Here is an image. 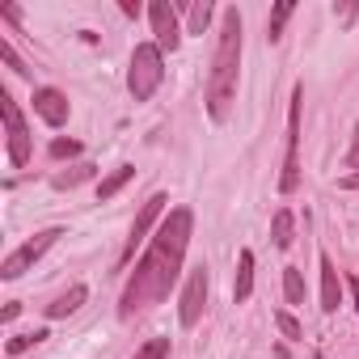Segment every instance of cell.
I'll return each instance as SVG.
<instances>
[{"mask_svg":"<svg viewBox=\"0 0 359 359\" xmlns=\"http://www.w3.org/2000/svg\"><path fill=\"white\" fill-rule=\"evenodd\" d=\"M165 81V51L156 43H140L131 51V68H127V89L135 102H148Z\"/></svg>","mask_w":359,"mask_h":359,"instance_id":"obj_3","label":"cell"},{"mask_svg":"<svg viewBox=\"0 0 359 359\" xmlns=\"http://www.w3.org/2000/svg\"><path fill=\"white\" fill-rule=\"evenodd\" d=\"M346 287H351V300H355V309H359V279L351 275V279H346Z\"/></svg>","mask_w":359,"mask_h":359,"instance_id":"obj_28","label":"cell"},{"mask_svg":"<svg viewBox=\"0 0 359 359\" xmlns=\"http://www.w3.org/2000/svg\"><path fill=\"white\" fill-rule=\"evenodd\" d=\"M237 68H241V13L237 9H224L220 39H216V55H212V72H208V114L216 123H224L229 110H233Z\"/></svg>","mask_w":359,"mask_h":359,"instance_id":"obj_2","label":"cell"},{"mask_svg":"<svg viewBox=\"0 0 359 359\" xmlns=\"http://www.w3.org/2000/svg\"><path fill=\"white\" fill-rule=\"evenodd\" d=\"M208 22H212V5H208V0H203V5H191V34H203Z\"/></svg>","mask_w":359,"mask_h":359,"instance_id":"obj_20","label":"cell"},{"mask_svg":"<svg viewBox=\"0 0 359 359\" xmlns=\"http://www.w3.org/2000/svg\"><path fill=\"white\" fill-rule=\"evenodd\" d=\"M191 233H195V212L191 208H173L161 220L152 245L144 250V258L135 262V271H131V279L123 287V300H118V317L123 321L148 313L152 304H161L169 296V287L177 283V271H182V262H187Z\"/></svg>","mask_w":359,"mask_h":359,"instance_id":"obj_1","label":"cell"},{"mask_svg":"<svg viewBox=\"0 0 359 359\" xmlns=\"http://www.w3.org/2000/svg\"><path fill=\"white\" fill-rule=\"evenodd\" d=\"M60 237H64V229H43V233H34L30 241H22L5 262H0V279H22V275H26V271H30V266H34L55 241H60Z\"/></svg>","mask_w":359,"mask_h":359,"instance_id":"obj_5","label":"cell"},{"mask_svg":"<svg viewBox=\"0 0 359 359\" xmlns=\"http://www.w3.org/2000/svg\"><path fill=\"white\" fill-rule=\"evenodd\" d=\"M47 338H51L47 330H34V334H18V338H9V346H5V351H9V355H22V351H30V346L47 342Z\"/></svg>","mask_w":359,"mask_h":359,"instance_id":"obj_18","label":"cell"},{"mask_svg":"<svg viewBox=\"0 0 359 359\" xmlns=\"http://www.w3.org/2000/svg\"><path fill=\"white\" fill-rule=\"evenodd\" d=\"M254 296V250H241L237 258V279H233V300L245 304Z\"/></svg>","mask_w":359,"mask_h":359,"instance_id":"obj_12","label":"cell"},{"mask_svg":"<svg viewBox=\"0 0 359 359\" xmlns=\"http://www.w3.org/2000/svg\"><path fill=\"white\" fill-rule=\"evenodd\" d=\"M165 195H152L144 208H140V216H135V224H131V237H127V245H123V254H118V266H131V258H135V250L144 245V237H148V229L161 220V212H165Z\"/></svg>","mask_w":359,"mask_h":359,"instance_id":"obj_8","label":"cell"},{"mask_svg":"<svg viewBox=\"0 0 359 359\" xmlns=\"http://www.w3.org/2000/svg\"><path fill=\"white\" fill-rule=\"evenodd\" d=\"M334 13H338L342 22H351V18H355V5H334Z\"/></svg>","mask_w":359,"mask_h":359,"instance_id":"obj_26","label":"cell"},{"mask_svg":"<svg viewBox=\"0 0 359 359\" xmlns=\"http://www.w3.org/2000/svg\"><path fill=\"white\" fill-rule=\"evenodd\" d=\"M342 304V283H338V266L330 262V254H321V309L338 313Z\"/></svg>","mask_w":359,"mask_h":359,"instance_id":"obj_11","label":"cell"},{"mask_svg":"<svg viewBox=\"0 0 359 359\" xmlns=\"http://www.w3.org/2000/svg\"><path fill=\"white\" fill-rule=\"evenodd\" d=\"M118 9H123L127 18H140V5H135V0H123V5H118Z\"/></svg>","mask_w":359,"mask_h":359,"instance_id":"obj_27","label":"cell"},{"mask_svg":"<svg viewBox=\"0 0 359 359\" xmlns=\"http://www.w3.org/2000/svg\"><path fill=\"white\" fill-rule=\"evenodd\" d=\"M0 118H5V135H9V161L26 165L30 161V127H26L22 110L9 93H0Z\"/></svg>","mask_w":359,"mask_h":359,"instance_id":"obj_6","label":"cell"},{"mask_svg":"<svg viewBox=\"0 0 359 359\" xmlns=\"http://www.w3.org/2000/svg\"><path fill=\"white\" fill-rule=\"evenodd\" d=\"M148 18H152L156 47L161 51H177V43H182V30H177V9L169 5V0H156V5L148 9Z\"/></svg>","mask_w":359,"mask_h":359,"instance_id":"obj_9","label":"cell"},{"mask_svg":"<svg viewBox=\"0 0 359 359\" xmlns=\"http://www.w3.org/2000/svg\"><path fill=\"white\" fill-rule=\"evenodd\" d=\"M131 359H169V338H152V342H144Z\"/></svg>","mask_w":359,"mask_h":359,"instance_id":"obj_19","label":"cell"},{"mask_svg":"<svg viewBox=\"0 0 359 359\" xmlns=\"http://www.w3.org/2000/svg\"><path fill=\"white\" fill-rule=\"evenodd\" d=\"M292 229H296V216H292L287 208H279V212H275V220H271V237H275V245H279V250H287V245H292Z\"/></svg>","mask_w":359,"mask_h":359,"instance_id":"obj_16","label":"cell"},{"mask_svg":"<svg viewBox=\"0 0 359 359\" xmlns=\"http://www.w3.org/2000/svg\"><path fill=\"white\" fill-rule=\"evenodd\" d=\"M0 55H5V64H9V68H13L18 76H30V68L22 64V55L13 51V43H9V39H0Z\"/></svg>","mask_w":359,"mask_h":359,"instance_id":"obj_21","label":"cell"},{"mask_svg":"<svg viewBox=\"0 0 359 359\" xmlns=\"http://www.w3.org/2000/svg\"><path fill=\"white\" fill-rule=\"evenodd\" d=\"M208 287H212L208 266H195L191 279H187V287H182V300H177V321H182L187 330L199 325V317H203V309H208Z\"/></svg>","mask_w":359,"mask_h":359,"instance_id":"obj_7","label":"cell"},{"mask_svg":"<svg viewBox=\"0 0 359 359\" xmlns=\"http://www.w3.org/2000/svg\"><path fill=\"white\" fill-rule=\"evenodd\" d=\"M346 169H359V123H355V135H351V152H346Z\"/></svg>","mask_w":359,"mask_h":359,"instance_id":"obj_25","label":"cell"},{"mask_svg":"<svg viewBox=\"0 0 359 359\" xmlns=\"http://www.w3.org/2000/svg\"><path fill=\"white\" fill-rule=\"evenodd\" d=\"M300 102H304V85L292 89V106H287V161L279 173V191L292 195L300 187Z\"/></svg>","mask_w":359,"mask_h":359,"instance_id":"obj_4","label":"cell"},{"mask_svg":"<svg viewBox=\"0 0 359 359\" xmlns=\"http://www.w3.org/2000/svg\"><path fill=\"white\" fill-rule=\"evenodd\" d=\"M275 325H279V330H283L287 338H300V321H296V317H292L287 309H279V313H275Z\"/></svg>","mask_w":359,"mask_h":359,"instance_id":"obj_23","label":"cell"},{"mask_svg":"<svg viewBox=\"0 0 359 359\" xmlns=\"http://www.w3.org/2000/svg\"><path fill=\"white\" fill-rule=\"evenodd\" d=\"M85 296H89V292H85V283H72L64 296H55V300L47 304V317L55 321V317H68V313H76V309L85 304Z\"/></svg>","mask_w":359,"mask_h":359,"instance_id":"obj_13","label":"cell"},{"mask_svg":"<svg viewBox=\"0 0 359 359\" xmlns=\"http://www.w3.org/2000/svg\"><path fill=\"white\" fill-rule=\"evenodd\" d=\"M68 97L60 93V89H51V85H43V89H34V114L47 123V127H64L68 123Z\"/></svg>","mask_w":359,"mask_h":359,"instance_id":"obj_10","label":"cell"},{"mask_svg":"<svg viewBox=\"0 0 359 359\" xmlns=\"http://www.w3.org/2000/svg\"><path fill=\"white\" fill-rule=\"evenodd\" d=\"M81 152V140H51V156L64 161V156H76Z\"/></svg>","mask_w":359,"mask_h":359,"instance_id":"obj_22","label":"cell"},{"mask_svg":"<svg viewBox=\"0 0 359 359\" xmlns=\"http://www.w3.org/2000/svg\"><path fill=\"white\" fill-rule=\"evenodd\" d=\"M89 173H93V165H81L76 173H64V177H55V187H76L81 177H89Z\"/></svg>","mask_w":359,"mask_h":359,"instance_id":"obj_24","label":"cell"},{"mask_svg":"<svg viewBox=\"0 0 359 359\" xmlns=\"http://www.w3.org/2000/svg\"><path fill=\"white\" fill-rule=\"evenodd\" d=\"M283 296H287V304H304V279H300L296 266L283 271Z\"/></svg>","mask_w":359,"mask_h":359,"instance_id":"obj_17","label":"cell"},{"mask_svg":"<svg viewBox=\"0 0 359 359\" xmlns=\"http://www.w3.org/2000/svg\"><path fill=\"white\" fill-rule=\"evenodd\" d=\"M131 177H135V165H118L110 177H102V182H97V199H102V203H106V199H114V195L131 182Z\"/></svg>","mask_w":359,"mask_h":359,"instance_id":"obj_14","label":"cell"},{"mask_svg":"<svg viewBox=\"0 0 359 359\" xmlns=\"http://www.w3.org/2000/svg\"><path fill=\"white\" fill-rule=\"evenodd\" d=\"M296 13V5L292 0H279V5L271 9V22H266V43H279L283 39V26H287V18Z\"/></svg>","mask_w":359,"mask_h":359,"instance_id":"obj_15","label":"cell"}]
</instances>
